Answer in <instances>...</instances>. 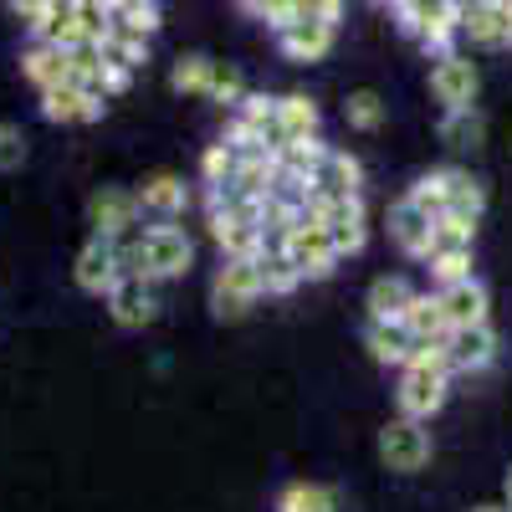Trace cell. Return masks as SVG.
Here are the masks:
<instances>
[{"label":"cell","instance_id":"cell-1","mask_svg":"<svg viewBox=\"0 0 512 512\" xmlns=\"http://www.w3.org/2000/svg\"><path fill=\"white\" fill-rule=\"evenodd\" d=\"M123 262H128V272L149 277L154 287L180 282L195 267V236L180 221H149V226H139V236L123 241Z\"/></svg>","mask_w":512,"mask_h":512},{"label":"cell","instance_id":"cell-2","mask_svg":"<svg viewBox=\"0 0 512 512\" xmlns=\"http://www.w3.org/2000/svg\"><path fill=\"white\" fill-rule=\"evenodd\" d=\"M395 410L410 415V420H425L431 425V415L446 410L451 400V369H446V344H415L410 364L395 369Z\"/></svg>","mask_w":512,"mask_h":512},{"label":"cell","instance_id":"cell-3","mask_svg":"<svg viewBox=\"0 0 512 512\" xmlns=\"http://www.w3.org/2000/svg\"><path fill=\"white\" fill-rule=\"evenodd\" d=\"M262 297H267V287H262L256 256H221L216 277H210V313H216L221 323H236L262 303Z\"/></svg>","mask_w":512,"mask_h":512},{"label":"cell","instance_id":"cell-4","mask_svg":"<svg viewBox=\"0 0 512 512\" xmlns=\"http://www.w3.org/2000/svg\"><path fill=\"white\" fill-rule=\"evenodd\" d=\"M395 21L431 57L456 52V36H461V6L456 0H395Z\"/></svg>","mask_w":512,"mask_h":512},{"label":"cell","instance_id":"cell-5","mask_svg":"<svg viewBox=\"0 0 512 512\" xmlns=\"http://www.w3.org/2000/svg\"><path fill=\"white\" fill-rule=\"evenodd\" d=\"M374 451H379V461H384V472L415 477V472H425V466H431L436 441H431V431H425V420L395 415V420H384V425H379Z\"/></svg>","mask_w":512,"mask_h":512},{"label":"cell","instance_id":"cell-6","mask_svg":"<svg viewBox=\"0 0 512 512\" xmlns=\"http://www.w3.org/2000/svg\"><path fill=\"white\" fill-rule=\"evenodd\" d=\"M308 216L328 231L333 251L338 256H359L364 241H369V210H364V195H349V200H308Z\"/></svg>","mask_w":512,"mask_h":512},{"label":"cell","instance_id":"cell-7","mask_svg":"<svg viewBox=\"0 0 512 512\" xmlns=\"http://www.w3.org/2000/svg\"><path fill=\"white\" fill-rule=\"evenodd\" d=\"M282 251H287V262L297 267V277H303V282H323V277H333V272H338V262H344V256L333 251L328 231H323L313 216H303V221H297V226L287 231Z\"/></svg>","mask_w":512,"mask_h":512},{"label":"cell","instance_id":"cell-8","mask_svg":"<svg viewBox=\"0 0 512 512\" xmlns=\"http://www.w3.org/2000/svg\"><path fill=\"white\" fill-rule=\"evenodd\" d=\"M118 277H128V262H123V241H103V236H88L72 262V282L88 292V297H108L118 287Z\"/></svg>","mask_w":512,"mask_h":512},{"label":"cell","instance_id":"cell-9","mask_svg":"<svg viewBox=\"0 0 512 512\" xmlns=\"http://www.w3.org/2000/svg\"><path fill=\"white\" fill-rule=\"evenodd\" d=\"M139 200L134 190H123V185H103L88 195V231L103 236V241H128V236H139Z\"/></svg>","mask_w":512,"mask_h":512},{"label":"cell","instance_id":"cell-10","mask_svg":"<svg viewBox=\"0 0 512 512\" xmlns=\"http://www.w3.org/2000/svg\"><path fill=\"white\" fill-rule=\"evenodd\" d=\"M477 93H482V72L466 52H446L436 57L431 67V98L451 113V108H477Z\"/></svg>","mask_w":512,"mask_h":512},{"label":"cell","instance_id":"cell-11","mask_svg":"<svg viewBox=\"0 0 512 512\" xmlns=\"http://www.w3.org/2000/svg\"><path fill=\"white\" fill-rule=\"evenodd\" d=\"M108 303V318L118 323V328H149L154 318H159V287L149 282V277H139V272H128V277H118V287L103 297Z\"/></svg>","mask_w":512,"mask_h":512},{"label":"cell","instance_id":"cell-12","mask_svg":"<svg viewBox=\"0 0 512 512\" xmlns=\"http://www.w3.org/2000/svg\"><path fill=\"white\" fill-rule=\"evenodd\" d=\"M461 36L487 52L512 47V6L507 0H461Z\"/></svg>","mask_w":512,"mask_h":512},{"label":"cell","instance_id":"cell-13","mask_svg":"<svg viewBox=\"0 0 512 512\" xmlns=\"http://www.w3.org/2000/svg\"><path fill=\"white\" fill-rule=\"evenodd\" d=\"M134 200H139V216L144 221H185V210H190V185L180 180V175H169V169H159V175H149L139 190H134Z\"/></svg>","mask_w":512,"mask_h":512},{"label":"cell","instance_id":"cell-14","mask_svg":"<svg viewBox=\"0 0 512 512\" xmlns=\"http://www.w3.org/2000/svg\"><path fill=\"white\" fill-rule=\"evenodd\" d=\"M36 98H41V118L47 123H98L108 113V98L77 88V82H57V88L36 93Z\"/></svg>","mask_w":512,"mask_h":512},{"label":"cell","instance_id":"cell-15","mask_svg":"<svg viewBox=\"0 0 512 512\" xmlns=\"http://www.w3.org/2000/svg\"><path fill=\"white\" fill-rule=\"evenodd\" d=\"M436 297H441V313H446L451 333H456V328H482V323H492V292H487V282H477V277L451 282V287H436Z\"/></svg>","mask_w":512,"mask_h":512},{"label":"cell","instance_id":"cell-16","mask_svg":"<svg viewBox=\"0 0 512 512\" xmlns=\"http://www.w3.org/2000/svg\"><path fill=\"white\" fill-rule=\"evenodd\" d=\"M431 216L410 200V195H400L390 210H384V231H390V241L405 251V256H415V262H425L431 256Z\"/></svg>","mask_w":512,"mask_h":512},{"label":"cell","instance_id":"cell-17","mask_svg":"<svg viewBox=\"0 0 512 512\" xmlns=\"http://www.w3.org/2000/svg\"><path fill=\"white\" fill-rule=\"evenodd\" d=\"M497 364V328L482 323V328H456L446 338V369L451 374H482Z\"/></svg>","mask_w":512,"mask_h":512},{"label":"cell","instance_id":"cell-18","mask_svg":"<svg viewBox=\"0 0 512 512\" xmlns=\"http://www.w3.org/2000/svg\"><path fill=\"white\" fill-rule=\"evenodd\" d=\"M272 36H277V52H282L287 62L308 67V62H323V57L333 52L338 26H323V21H292V26L272 31Z\"/></svg>","mask_w":512,"mask_h":512},{"label":"cell","instance_id":"cell-19","mask_svg":"<svg viewBox=\"0 0 512 512\" xmlns=\"http://www.w3.org/2000/svg\"><path fill=\"white\" fill-rule=\"evenodd\" d=\"M313 195L318 200H349V195H364V164L349 154V149H333L323 154L318 175H313Z\"/></svg>","mask_w":512,"mask_h":512},{"label":"cell","instance_id":"cell-20","mask_svg":"<svg viewBox=\"0 0 512 512\" xmlns=\"http://www.w3.org/2000/svg\"><path fill=\"white\" fill-rule=\"evenodd\" d=\"M410 303H415L410 277L384 272V277H374V282H369V292H364V318H374V323H400Z\"/></svg>","mask_w":512,"mask_h":512},{"label":"cell","instance_id":"cell-21","mask_svg":"<svg viewBox=\"0 0 512 512\" xmlns=\"http://www.w3.org/2000/svg\"><path fill=\"white\" fill-rule=\"evenodd\" d=\"M364 349L384 369H405L410 354H415V338H410L405 323H374V318H364Z\"/></svg>","mask_w":512,"mask_h":512},{"label":"cell","instance_id":"cell-22","mask_svg":"<svg viewBox=\"0 0 512 512\" xmlns=\"http://www.w3.org/2000/svg\"><path fill=\"white\" fill-rule=\"evenodd\" d=\"M436 139H441L451 154H477V149L487 144V118H482V108H451V113H441Z\"/></svg>","mask_w":512,"mask_h":512},{"label":"cell","instance_id":"cell-23","mask_svg":"<svg viewBox=\"0 0 512 512\" xmlns=\"http://www.w3.org/2000/svg\"><path fill=\"white\" fill-rule=\"evenodd\" d=\"M21 77L31 82L36 93L57 88V82H67V52L52 47V41H31V47L21 52Z\"/></svg>","mask_w":512,"mask_h":512},{"label":"cell","instance_id":"cell-24","mask_svg":"<svg viewBox=\"0 0 512 512\" xmlns=\"http://www.w3.org/2000/svg\"><path fill=\"white\" fill-rule=\"evenodd\" d=\"M400 323L410 328L415 344H446V338H451V323H446V313H441V297H436V292H415V303L405 308Z\"/></svg>","mask_w":512,"mask_h":512},{"label":"cell","instance_id":"cell-25","mask_svg":"<svg viewBox=\"0 0 512 512\" xmlns=\"http://www.w3.org/2000/svg\"><path fill=\"white\" fill-rule=\"evenodd\" d=\"M277 128H282V144H292V139H318L323 108H318L308 93H287V98H277Z\"/></svg>","mask_w":512,"mask_h":512},{"label":"cell","instance_id":"cell-26","mask_svg":"<svg viewBox=\"0 0 512 512\" xmlns=\"http://www.w3.org/2000/svg\"><path fill=\"white\" fill-rule=\"evenodd\" d=\"M272 512H338V492L328 482H282Z\"/></svg>","mask_w":512,"mask_h":512},{"label":"cell","instance_id":"cell-27","mask_svg":"<svg viewBox=\"0 0 512 512\" xmlns=\"http://www.w3.org/2000/svg\"><path fill=\"white\" fill-rule=\"evenodd\" d=\"M323 154H328L323 134H318V139H292V144L277 149V175H282V180H303V185H313Z\"/></svg>","mask_w":512,"mask_h":512},{"label":"cell","instance_id":"cell-28","mask_svg":"<svg viewBox=\"0 0 512 512\" xmlns=\"http://www.w3.org/2000/svg\"><path fill=\"white\" fill-rule=\"evenodd\" d=\"M231 118H241V123H246L251 134L262 139L272 154L282 149V128H277V98H267V93H246V98H241V108H236Z\"/></svg>","mask_w":512,"mask_h":512},{"label":"cell","instance_id":"cell-29","mask_svg":"<svg viewBox=\"0 0 512 512\" xmlns=\"http://www.w3.org/2000/svg\"><path fill=\"white\" fill-rule=\"evenodd\" d=\"M441 175H446V210L482 221V210H487V185H482L477 175H466V169H456V164H446Z\"/></svg>","mask_w":512,"mask_h":512},{"label":"cell","instance_id":"cell-30","mask_svg":"<svg viewBox=\"0 0 512 512\" xmlns=\"http://www.w3.org/2000/svg\"><path fill=\"white\" fill-rule=\"evenodd\" d=\"M98 52H103V62H113V67H123V72H139V67L149 62V36H134V31L113 26V31L98 41Z\"/></svg>","mask_w":512,"mask_h":512},{"label":"cell","instance_id":"cell-31","mask_svg":"<svg viewBox=\"0 0 512 512\" xmlns=\"http://www.w3.org/2000/svg\"><path fill=\"white\" fill-rule=\"evenodd\" d=\"M472 246H477V216H456V210L436 216L431 251H472Z\"/></svg>","mask_w":512,"mask_h":512},{"label":"cell","instance_id":"cell-32","mask_svg":"<svg viewBox=\"0 0 512 512\" xmlns=\"http://www.w3.org/2000/svg\"><path fill=\"white\" fill-rule=\"evenodd\" d=\"M210 57H200V52H185V57H175V67H169V88H175L180 98H205V88H210Z\"/></svg>","mask_w":512,"mask_h":512},{"label":"cell","instance_id":"cell-33","mask_svg":"<svg viewBox=\"0 0 512 512\" xmlns=\"http://www.w3.org/2000/svg\"><path fill=\"white\" fill-rule=\"evenodd\" d=\"M256 267H262V287H267V297H292L297 287H303L297 267L287 262V251H256Z\"/></svg>","mask_w":512,"mask_h":512},{"label":"cell","instance_id":"cell-34","mask_svg":"<svg viewBox=\"0 0 512 512\" xmlns=\"http://www.w3.org/2000/svg\"><path fill=\"white\" fill-rule=\"evenodd\" d=\"M344 123L354 128V134H379L384 128V98L374 88H359L344 98Z\"/></svg>","mask_w":512,"mask_h":512},{"label":"cell","instance_id":"cell-35","mask_svg":"<svg viewBox=\"0 0 512 512\" xmlns=\"http://www.w3.org/2000/svg\"><path fill=\"white\" fill-rule=\"evenodd\" d=\"M241 98H246V77H241V67H231V62H216V67H210L205 103H216V108L236 113V108H241Z\"/></svg>","mask_w":512,"mask_h":512},{"label":"cell","instance_id":"cell-36","mask_svg":"<svg viewBox=\"0 0 512 512\" xmlns=\"http://www.w3.org/2000/svg\"><path fill=\"white\" fill-rule=\"evenodd\" d=\"M425 267H431L436 287L466 282V277H477V246L472 251H431V256H425Z\"/></svg>","mask_w":512,"mask_h":512},{"label":"cell","instance_id":"cell-37","mask_svg":"<svg viewBox=\"0 0 512 512\" xmlns=\"http://www.w3.org/2000/svg\"><path fill=\"white\" fill-rule=\"evenodd\" d=\"M236 159H241V154H236L226 139H216V144H210V149L200 154V185H205V190L226 185V180L236 175Z\"/></svg>","mask_w":512,"mask_h":512},{"label":"cell","instance_id":"cell-38","mask_svg":"<svg viewBox=\"0 0 512 512\" xmlns=\"http://www.w3.org/2000/svg\"><path fill=\"white\" fill-rule=\"evenodd\" d=\"M31 159V139L21 123H0V175H16V169Z\"/></svg>","mask_w":512,"mask_h":512},{"label":"cell","instance_id":"cell-39","mask_svg":"<svg viewBox=\"0 0 512 512\" xmlns=\"http://www.w3.org/2000/svg\"><path fill=\"white\" fill-rule=\"evenodd\" d=\"M113 26L123 31H134V36H154L164 21H159V6H149V0H128V6L113 16Z\"/></svg>","mask_w":512,"mask_h":512},{"label":"cell","instance_id":"cell-40","mask_svg":"<svg viewBox=\"0 0 512 512\" xmlns=\"http://www.w3.org/2000/svg\"><path fill=\"white\" fill-rule=\"evenodd\" d=\"M297 21H323V26H338V21H344V0H297Z\"/></svg>","mask_w":512,"mask_h":512},{"label":"cell","instance_id":"cell-41","mask_svg":"<svg viewBox=\"0 0 512 512\" xmlns=\"http://www.w3.org/2000/svg\"><path fill=\"white\" fill-rule=\"evenodd\" d=\"M6 6H11V16H16L21 26H31V21H36L41 11H47V6H52V0H6Z\"/></svg>","mask_w":512,"mask_h":512},{"label":"cell","instance_id":"cell-42","mask_svg":"<svg viewBox=\"0 0 512 512\" xmlns=\"http://www.w3.org/2000/svg\"><path fill=\"white\" fill-rule=\"evenodd\" d=\"M502 507L512 512V466H507V472H502Z\"/></svg>","mask_w":512,"mask_h":512},{"label":"cell","instance_id":"cell-43","mask_svg":"<svg viewBox=\"0 0 512 512\" xmlns=\"http://www.w3.org/2000/svg\"><path fill=\"white\" fill-rule=\"evenodd\" d=\"M98 6H103V11H108V16H118V11H123V6H128V0H98Z\"/></svg>","mask_w":512,"mask_h":512},{"label":"cell","instance_id":"cell-44","mask_svg":"<svg viewBox=\"0 0 512 512\" xmlns=\"http://www.w3.org/2000/svg\"><path fill=\"white\" fill-rule=\"evenodd\" d=\"M466 512H507L502 502H477V507H466Z\"/></svg>","mask_w":512,"mask_h":512},{"label":"cell","instance_id":"cell-45","mask_svg":"<svg viewBox=\"0 0 512 512\" xmlns=\"http://www.w3.org/2000/svg\"><path fill=\"white\" fill-rule=\"evenodd\" d=\"M374 6H395V0H374Z\"/></svg>","mask_w":512,"mask_h":512},{"label":"cell","instance_id":"cell-46","mask_svg":"<svg viewBox=\"0 0 512 512\" xmlns=\"http://www.w3.org/2000/svg\"><path fill=\"white\" fill-rule=\"evenodd\" d=\"M149 6H159V0H149Z\"/></svg>","mask_w":512,"mask_h":512}]
</instances>
